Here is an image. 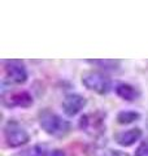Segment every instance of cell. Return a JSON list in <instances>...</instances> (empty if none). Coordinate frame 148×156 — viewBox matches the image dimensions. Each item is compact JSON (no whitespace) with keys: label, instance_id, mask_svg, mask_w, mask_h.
I'll use <instances>...</instances> for the list:
<instances>
[{"label":"cell","instance_id":"8fae6325","mask_svg":"<svg viewBox=\"0 0 148 156\" xmlns=\"http://www.w3.org/2000/svg\"><path fill=\"white\" fill-rule=\"evenodd\" d=\"M140 117L142 115L136 111H121L117 113L116 120L121 125H129V124L135 122V121H139Z\"/></svg>","mask_w":148,"mask_h":156},{"label":"cell","instance_id":"8992f818","mask_svg":"<svg viewBox=\"0 0 148 156\" xmlns=\"http://www.w3.org/2000/svg\"><path fill=\"white\" fill-rule=\"evenodd\" d=\"M87 105V99L81 94H76V92H72V94L65 95V98L62 99V111L68 117H74L79 113L81 111H83V108Z\"/></svg>","mask_w":148,"mask_h":156},{"label":"cell","instance_id":"52a82bcc","mask_svg":"<svg viewBox=\"0 0 148 156\" xmlns=\"http://www.w3.org/2000/svg\"><path fill=\"white\" fill-rule=\"evenodd\" d=\"M33 104L34 99L27 91L9 92L8 96H3V105L7 108H29Z\"/></svg>","mask_w":148,"mask_h":156},{"label":"cell","instance_id":"ba28073f","mask_svg":"<svg viewBox=\"0 0 148 156\" xmlns=\"http://www.w3.org/2000/svg\"><path fill=\"white\" fill-rule=\"evenodd\" d=\"M142 135H143V131L140 128H132V129L117 133L115 135V140L121 147H130V146L135 144L142 138Z\"/></svg>","mask_w":148,"mask_h":156},{"label":"cell","instance_id":"5b68a950","mask_svg":"<svg viewBox=\"0 0 148 156\" xmlns=\"http://www.w3.org/2000/svg\"><path fill=\"white\" fill-rule=\"evenodd\" d=\"M4 82L9 85H22L27 81L26 66L21 60H4Z\"/></svg>","mask_w":148,"mask_h":156},{"label":"cell","instance_id":"7a4b0ae2","mask_svg":"<svg viewBox=\"0 0 148 156\" xmlns=\"http://www.w3.org/2000/svg\"><path fill=\"white\" fill-rule=\"evenodd\" d=\"M78 126L90 136L99 138L105 133V113L101 111H95L83 115L79 119Z\"/></svg>","mask_w":148,"mask_h":156},{"label":"cell","instance_id":"4fadbf2b","mask_svg":"<svg viewBox=\"0 0 148 156\" xmlns=\"http://www.w3.org/2000/svg\"><path fill=\"white\" fill-rule=\"evenodd\" d=\"M135 156H148V138L142 140L135 150Z\"/></svg>","mask_w":148,"mask_h":156},{"label":"cell","instance_id":"277c9868","mask_svg":"<svg viewBox=\"0 0 148 156\" xmlns=\"http://www.w3.org/2000/svg\"><path fill=\"white\" fill-rule=\"evenodd\" d=\"M81 81L87 90L96 92L99 95H107L112 89V82L109 77L97 70H87L82 73Z\"/></svg>","mask_w":148,"mask_h":156},{"label":"cell","instance_id":"30bf717a","mask_svg":"<svg viewBox=\"0 0 148 156\" xmlns=\"http://www.w3.org/2000/svg\"><path fill=\"white\" fill-rule=\"evenodd\" d=\"M86 62L100 68L104 72H116L120 69L121 64L120 60H115V58H93V60H86Z\"/></svg>","mask_w":148,"mask_h":156},{"label":"cell","instance_id":"3957f363","mask_svg":"<svg viewBox=\"0 0 148 156\" xmlns=\"http://www.w3.org/2000/svg\"><path fill=\"white\" fill-rule=\"evenodd\" d=\"M3 133L7 146L11 148H18L30 140V135H29L27 130L18 121L13 119L7 121V124L4 125Z\"/></svg>","mask_w":148,"mask_h":156},{"label":"cell","instance_id":"9a60e30c","mask_svg":"<svg viewBox=\"0 0 148 156\" xmlns=\"http://www.w3.org/2000/svg\"><path fill=\"white\" fill-rule=\"evenodd\" d=\"M49 156H66V155H65V151H64V150L56 148V150H53V151H52Z\"/></svg>","mask_w":148,"mask_h":156},{"label":"cell","instance_id":"9c48e42d","mask_svg":"<svg viewBox=\"0 0 148 156\" xmlns=\"http://www.w3.org/2000/svg\"><path fill=\"white\" fill-rule=\"evenodd\" d=\"M115 91L117 96H120L122 100H126V101H135L140 98L139 89H136L135 86H132L130 83H125V82L118 83L116 86Z\"/></svg>","mask_w":148,"mask_h":156},{"label":"cell","instance_id":"6da1fadb","mask_svg":"<svg viewBox=\"0 0 148 156\" xmlns=\"http://www.w3.org/2000/svg\"><path fill=\"white\" fill-rule=\"evenodd\" d=\"M38 120L44 133H47L51 136H55V138H64L72 130V124L68 120L62 119L60 115L49 109H43L39 112Z\"/></svg>","mask_w":148,"mask_h":156},{"label":"cell","instance_id":"5bb4252c","mask_svg":"<svg viewBox=\"0 0 148 156\" xmlns=\"http://www.w3.org/2000/svg\"><path fill=\"white\" fill-rule=\"evenodd\" d=\"M108 156H130L129 154L123 152V151H118V150H115V151H111Z\"/></svg>","mask_w":148,"mask_h":156},{"label":"cell","instance_id":"7c38bea8","mask_svg":"<svg viewBox=\"0 0 148 156\" xmlns=\"http://www.w3.org/2000/svg\"><path fill=\"white\" fill-rule=\"evenodd\" d=\"M47 154H48L47 146L38 143V144H34L26 150H23L22 152L19 154V156H47Z\"/></svg>","mask_w":148,"mask_h":156}]
</instances>
